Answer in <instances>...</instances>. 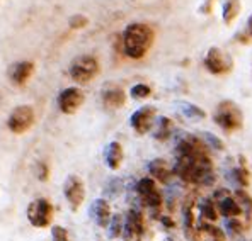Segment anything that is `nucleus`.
<instances>
[{
    "label": "nucleus",
    "instance_id": "f257e3e1",
    "mask_svg": "<svg viewBox=\"0 0 252 241\" xmlns=\"http://www.w3.org/2000/svg\"><path fill=\"white\" fill-rule=\"evenodd\" d=\"M177 161L174 173L188 184H210L213 175V165L201 141L196 138H184L176 148Z\"/></svg>",
    "mask_w": 252,
    "mask_h": 241
},
{
    "label": "nucleus",
    "instance_id": "f03ea898",
    "mask_svg": "<svg viewBox=\"0 0 252 241\" xmlns=\"http://www.w3.org/2000/svg\"><path fill=\"white\" fill-rule=\"evenodd\" d=\"M155 41V31L152 26L143 22H131L123 31V51L131 60H142L150 51Z\"/></svg>",
    "mask_w": 252,
    "mask_h": 241
},
{
    "label": "nucleus",
    "instance_id": "7ed1b4c3",
    "mask_svg": "<svg viewBox=\"0 0 252 241\" xmlns=\"http://www.w3.org/2000/svg\"><path fill=\"white\" fill-rule=\"evenodd\" d=\"M99 72H101V66L94 54H79L70 61L68 66V75L72 77V80L82 85L94 80Z\"/></svg>",
    "mask_w": 252,
    "mask_h": 241
},
{
    "label": "nucleus",
    "instance_id": "20e7f679",
    "mask_svg": "<svg viewBox=\"0 0 252 241\" xmlns=\"http://www.w3.org/2000/svg\"><path fill=\"white\" fill-rule=\"evenodd\" d=\"M213 119L223 131L233 133L242 129L244 126V114L240 107L232 101H221L217 106V110L213 114Z\"/></svg>",
    "mask_w": 252,
    "mask_h": 241
},
{
    "label": "nucleus",
    "instance_id": "39448f33",
    "mask_svg": "<svg viewBox=\"0 0 252 241\" xmlns=\"http://www.w3.org/2000/svg\"><path fill=\"white\" fill-rule=\"evenodd\" d=\"M53 214H55V207L46 197L34 199V201L29 202L28 209H26L28 221L31 222V226L39 228V229L48 228V226L51 224V221H53Z\"/></svg>",
    "mask_w": 252,
    "mask_h": 241
},
{
    "label": "nucleus",
    "instance_id": "423d86ee",
    "mask_svg": "<svg viewBox=\"0 0 252 241\" xmlns=\"http://www.w3.org/2000/svg\"><path fill=\"white\" fill-rule=\"evenodd\" d=\"M36 121L34 109L28 104H21V106L14 107L10 110L9 117H7V129L12 134H24L26 131L32 128Z\"/></svg>",
    "mask_w": 252,
    "mask_h": 241
},
{
    "label": "nucleus",
    "instance_id": "0eeeda50",
    "mask_svg": "<svg viewBox=\"0 0 252 241\" xmlns=\"http://www.w3.org/2000/svg\"><path fill=\"white\" fill-rule=\"evenodd\" d=\"M203 63H205V68L208 70L211 75H225V73L230 72L233 66V61L228 56V53H225L223 50H220L217 46L210 48L206 51Z\"/></svg>",
    "mask_w": 252,
    "mask_h": 241
},
{
    "label": "nucleus",
    "instance_id": "6e6552de",
    "mask_svg": "<svg viewBox=\"0 0 252 241\" xmlns=\"http://www.w3.org/2000/svg\"><path fill=\"white\" fill-rule=\"evenodd\" d=\"M63 195L68 202L70 209L79 211L82 202L85 201V185L79 175H68L63 182Z\"/></svg>",
    "mask_w": 252,
    "mask_h": 241
},
{
    "label": "nucleus",
    "instance_id": "1a4fd4ad",
    "mask_svg": "<svg viewBox=\"0 0 252 241\" xmlns=\"http://www.w3.org/2000/svg\"><path fill=\"white\" fill-rule=\"evenodd\" d=\"M85 102V94L79 87H66L58 94L57 104L63 114H75Z\"/></svg>",
    "mask_w": 252,
    "mask_h": 241
},
{
    "label": "nucleus",
    "instance_id": "9d476101",
    "mask_svg": "<svg viewBox=\"0 0 252 241\" xmlns=\"http://www.w3.org/2000/svg\"><path fill=\"white\" fill-rule=\"evenodd\" d=\"M155 119H157V109H155L154 106H143L131 114L129 124H131L133 131H135L136 134L143 136L154 128Z\"/></svg>",
    "mask_w": 252,
    "mask_h": 241
},
{
    "label": "nucleus",
    "instance_id": "9b49d317",
    "mask_svg": "<svg viewBox=\"0 0 252 241\" xmlns=\"http://www.w3.org/2000/svg\"><path fill=\"white\" fill-rule=\"evenodd\" d=\"M135 188H136V194H138L140 201L145 204L147 207H150V209L160 207L162 195L157 188V184H155V180L152 179V177H145V179L138 180Z\"/></svg>",
    "mask_w": 252,
    "mask_h": 241
},
{
    "label": "nucleus",
    "instance_id": "f8f14e48",
    "mask_svg": "<svg viewBox=\"0 0 252 241\" xmlns=\"http://www.w3.org/2000/svg\"><path fill=\"white\" fill-rule=\"evenodd\" d=\"M32 73H34V63L28 60H21L9 65V68H7V79L10 80L12 85L21 87V85L28 83L29 79L32 77Z\"/></svg>",
    "mask_w": 252,
    "mask_h": 241
},
{
    "label": "nucleus",
    "instance_id": "ddd939ff",
    "mask_svg": "<svg viewBox=\"0 0 252 241\" xmlns=\"http://www.w3.org/2000/svg\"><path fill=\"white\" fill-rule=\"evenodd\" d=\"M101 99H102V104H104L106 109H111V110H118L126 104V92L120 85L116 83H107L104 85L101 92Z\"/></svg>",
    "mask_w": 252,
    "mask_h": 241
},
{
    "label": "nucleus",
    "instance_id": "4468645a",
    "mask_svg": "<svg viewBox=\"0 0 252 241\" xmlns=\"http://www.w3.org/2000/svg\"><path fill=\"white\" fill-rule=\"evenodd\" d=\"M143 235V216L138 209H129L128 216L125 219L123 236L125 240L140 238Z\"/></svg>",
    "mask_w": 252,
    "mask_h": 241
},
{
    "label": "nucleus",
    "instance_id": "2eb2a0df",
    "mask_svg": "<svg viewBox=\"0 0 252 241\" xmlns=\"http://www.w3.org/2000/svg\"><path fill=\"white\" fill-rule=\"evenodd\" d=\"M91 217L94 219V222L99 228H102V229L107 228L111 222V217H113L109 202H107L106 199H95L91 206Z\"/></svg>",
    "mask_w": 252,
    "mask_h": 241
},
{
    "label": "nucleus",
    "instance_id": "dca6fc26",
    "mask_svg": "<svg viewBox=\"0 0 252 241\" xmlns=\"http://www.w3.org/2000/svg\"><path fill=\"white\" fill-rule=\"evenodd\" d=\"M123 158H125V151H123L121 143H118V141H111L104 150L106 166L109 170H118L121 166V163H123Z\"/></svg>",
    "mask_w": 252,
    "mask_h": 241
},
{
    "label": "nucleus",
    "instance_id": "f3484780",
    "mask_svg": "<svg viewBox=\"0 0 252 241\" xmlns=\"http://www.w3.org/2000/svg\"><path fill=\"white\" fill-rule=\"evenodd\" d=\"M148 172L154 177V180H158L162 184H167V182L172 179L174 170L169 166V163L162 158H157V160H152L150 165H148Z\"/></svg>",
    "mask_w": 252,
    "mask_h": 241
},
{
    "label": "nucleus",
    "instance_id": "a211bd4d",
    "mask_svg": "<svg viewBox=\"0 0 252 241\" xmlns=\"http://www.w3.org/2000/svg\"><path fill=\"white\" fill-rule=\"evenodd\" d=\"M223 12H221V17H223L225 24H233V21L239 17L240 10H242V2L240 0H223Z\"/></svg>",
    "mask_w": 252,
    "mask_h": 241
},
{
    "label": "nucleus",
    "instance_id": "6ab92c4d",
    "mask_svg": "<svg viewBox=\"0 0 252 241\" xmlns=\"http://www.w3.org/2000/svg\"><path fill=\"white\" fill-rule=\"evenodd\" d=\"M218 211H220L225 217H230V219L232 217H237L242 213L239 202H237L235 199L228 197V195H225V197H221L220 201H218Z\"/></svg>",
    "mask_w": 252,
    "mask_h": 241
},
{
    "label": "nucleus",
    "instance_id": "aec40b11",
    "mask_svg": "<svg viewBox=\"0 0 252 241\" xmlns=\"http://www.w3.org/2000/svg\"><path fill=\"white\" fill-rule=\"evenodd\" d=\"M198 240L199 241H225V235L217 226L205 224L198 229Z\"/></svg>",
    "mask_w": 252,
    "mask_h": 241
},
{
    "label": "nucleus",
    "instance_id": "412c9836",
    "mask_svg": "<svg viewBox=\"0 0 252 241\" xmlns=\"http://www.w3.org/2000/svg\"><path fill=\"white\" fill-rule=\"evenodd\" d=\"M177 106H179L181 112L186 117H189V119H205L206 117V112L198 106H192L189 102H177Z\"/></svg>",
    "mask_w": 252,
    "mask_h": 241
},
{
    "label": "nucleus",
    "instance_id": "4be33fe9",
    "mask_svg": "<svg viewBox=\"0 0 252 241\" xmlns=\"http://www.w3.org/2000/svg\"><path fill=\"white\" fill-rule=\"evenodd\" d=\"M109 238H120V236H123V228H125V219L121 214H114L113 217H111V222H109Z\"/></svg>",
    "mask_w": 252,
    "mask_h": 241
},
{
    "label": "nucleus",
    "instance_id": "5701e85b",
    "mask_svg": "<svg viewBox=\"0 0 252 241\" xmlns=\"http://www.w3.org/2000/svg\"><path fill=\"white\" fill-rule=\"evenodd\" d=\"M129 94H131V97L136 99V101H143V99H148L152 95V88L145 83H136L131 87Z\"/></svg>",
    "mask_w": 252,
    "mask_h": 241
},
{
    "label": "nucleus",
    "instance_id": "b1692460",
    "mask_svg": "<svg viewBox=\"0 0 252 241\" xmlns=\"http://www.w3.org/2000/svg\"><path fill=\"white\" fill-rule=\"evenodd\" d=\"M237 202H239L240 209H244L247 216L252 217V199L246 190H237Z\"/></svg>",
    "mask_w": 252,
    "mask_h": 241
},
{
    "label": "nucleus",
    "instance_id": "393cba45",
    "mask_svg": "<svg viewBox=\"0 0 252 241\" xmlns=\"http://www.w3.org/2000/svg\"><path fill=\"white\" fill-rule=\"evenodd\" d=\"M170 121L167 117H162L157 124V131H155V138L160 139V141H165L170 136Z\"/></svg>",
    "mask_w": 252,
    "mask_h": 241
},
{
    "label": "nucleus",
    "instance_id": "a878e982",
    "mask_svg": "<svg viewBox=\"0 0 252 241\" xmlns=\"http://www.w3.org/2000/svg\"><path fill=\"white\" fill-rule=\"evenodd\" d=\"M235 179L239 182L240 185H244V187H247V185L251 184V173L249 170L246 168V163H242V166H239V168H235Z\"/></svg>",
    "mask_w": 252,
    "mask_h": 241
},
{
    "label": "nucleus",
    "instance_id": "bb28decb",
    "mask_svg": "<svg viewBox=\"0 0 252 241\" xmlns=\"http://www.w3.org/2000/svg\"><path fill=\"white\" fill-rule=\"evenodd\" d=\"M199 211H201V216L206 217V219H210V221L217 219V209L211 206L210 201H203L201 206H199Z\"/></svg>",
    "mask_w": 252,
    "mask_h": 241
},
{
    "label": "nucleus",
    "instance_id": "cd10ccee",
    "mask_svg": "<svg viewBox=\"0 0 252 241\" xmlns=\"http://www.w3.org/2000/svg\"><path fill=\"white\" fill-rule=\"evenodd\" d=\"M51 240L53 241H70L68 238V233L63 226H53L51 229Z\"/></svg>",
    "mask_w": 252,
    "mask_h": 241
},
{
    "label": "nucleus",
    "instance_id": "c85d7f7f",
    "mask_svg": "<svg viewBox=\"0 0 252 241\" xmlns=\"http://www.w3.org/2000/svg\"><path fill=\"white\" fill-rule=\"evenodd\" d=\"M68 24H70V27H72V29H82V27H85V26L89 24V19L85 16H82V14H77V16L70 17Z\"/></svg>",
    "mask_w": 252,
    "mask_h": 241
},
{
    "label": "nucleus",
    "instance_id": "c756f323",
    "mask_svg": "<svg viewBox=\"0 0 252 241\" xmlns=\"http://www.w3.org/2000/svg\"><path fill=\"white\" fill-rule=\"evenodd\" d=\"M205 138H206V143L208 144H213L217 150H223V144H221V141L218 139V138H215V136H211V134H208V133H205Z\"/></svg>",
    "mask_w": 252,
    "mask_h": 241
},
{
    "label": "nucleus",
    "instance_id": "7c9ffc66",
    "mask_svg": "<svg viewBox=\"0 0 252 241\" xmlns=\"http://www.w3.org/2000/svg\"><path fill=\"white\" fill-rule=\"evenodd\" d=\"M38 172H36V173H38V179L39 180H46L48 179V168H46V166H44V163H38Z\"/></svg>",
    "mask_w": 252,
    "mask_h": 241
},
{
    "label": "nucleus",
    "instance_id": "2f4dec72",
    "mask_svg": "<svg viewBox=\"0 0 252 241\" xmlns=\"http://www.w3.org/2000/svg\"><path fill=\"white\" fill-rule=\"evenodd\" d=\"M247 31H249V36L252 38V14H251L249 21H247Z\"/></svg>",
    "mask_w": 252,
    "mask_h": 241
}]
</instances>
